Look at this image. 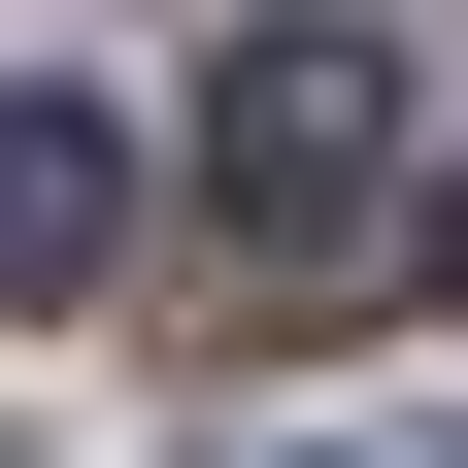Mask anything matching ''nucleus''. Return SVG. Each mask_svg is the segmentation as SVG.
<instances>
[{"label":"nucleus","mask_w":468,"mask_h":468,"mask_svg":"<svg viewBox=\"0 0 468 468\" xmlns=\"http://www.w3.org/2000/svg\"><path fill=\"white\" fill-rule=\"evenodd\" d=\"M201 234H234V335H335V302L401 268V34H368V0H268V34H234Z\"/></svg>","instance_id":"obj_1"},{"label":"nucleus","mask_w":468,"mask_h":468,"mask_svg":"<svg viewBox=\"0 0 468 468\" xmlns=\"http://www.w3.org/2000/svg\"><path fill=\"white\" fill-rule=\"evenodd\" d=\"M101 268H134V134L68 68H0V302H101Z\"/></svg>","instance_id":"obj_2"},{"label":"nucleus","mask_w":468,"mask_h":468,"mask_svg":"<svg viewBox=\"0 0 468 468\" xmlns=\"http://www.w3.org/2000/svg\"><path fill=\"white\" fill-rule=\"evenodd\" d=\"M201 468H468V401H335V435H201Z\"/></svg>","instance_id":"obj_3"},{"label":"nucleus","mask_w":468,"mask_h":468,"mask_svg":"<svg viewBox=\"0 0 468 468\" xmlns=\"http://www.w3.org/2000/svg\"><path fill=\"white\" fill-rule=\"evenodd\" d=\"M401 234H435V302H468V167H435V201H401Z\"/></svg>","instance_id":"obj_4"}]
</instances>
